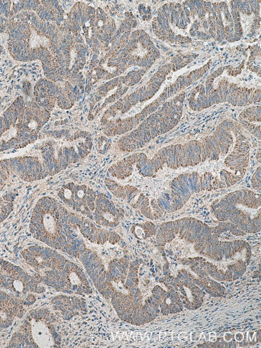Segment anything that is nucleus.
<instances>
[{"label": "nucleus", "mask_w": 261, "mask_h": 348, "mask_svg": "<svg viewBox=\"0 0 261 348\" xmlns=\"http://www.w3.org/2000/svg\"><path fill=\"white\" fill-rule=\"evenodd\" d=\"M235 339L238 342H241V341L244 340V335L241 332H238V333L235 334Z\"/></svg>", "instance_id": "ddd939ff"}, {"label": "nucleus", "mask_w": 261, "mask_h": 348, "mask_svg": "<svg viewBox=\"0 0 261 348\" xmlns=\"http://www.w3.org/2000/svg\"><path fill=\"white\" fill-rule=\"evenodd\" d=\"M56 318L47 309L33 311L25 318L21 331L31 347H57L61 344V336L53 322Z\"/></svg>", "instance_id": "f03ea898"}, {"label": "nucleus", "mask_w": 261, "mask_h": 348, "mask_svg": "<svg viewBox=\"0 0 261 348\" xmlns=\"http://www.w3.org/2000/svg\"><path fill=\"white\" fill-rule=\"evenodd\" d=\"M53 307L62 314L63 318L70 319L76 316L77 311L81 310V301L76 297L58 296L52 300Z\"/></svg>", "instance_id": "423d86ee"}, {"label": "nucleus", "mask_w": 261, "mask_h": 348, "mask_svg": "<svg viewBox=\"0 0 261 348\" xmlns=\"http://www.w3.org/2000/svg\"><path fill=\"white\" fill-rule=\"evenodd\" d=\"M210 342H215L216 340V335H209Z\"/></svg>", "instance_id": "dca6fc26"}, {"label": "nucleus", "mask_w": 261, "mask_h": 348, "mask_svg": "<svg viewBox=\"0 0 261 348\" xmlns=\"http://www.w3.org/2000/svg\"><path fill=\"white\" fill-rule=\"evenodd\" d=\"M36 297L34 295H32V294H30L25 300H23V305L29 307V306L32 305L36 301Z\"/></svg>", "instance_id": "1a4fd4ad"}, {"label": "nucleus", "mask_w": 261, "mask_h": 348, "mask_svg": "<svg viewBox=\"0 0 261 348\" xmlns=\"http://www.w3.org/2000/svg\"><path fill=\"white\" fill-rule=\"evenodd\" d=\"M3 203H4V200H3V199H1V198H0V205H1V204H2Z\"/></svg>", "instance_id": "6ab92c4d"}, {"label": "nucleus", "mask_w": 261, "mask_h": 348, "mask_svg": "<svg viewBox=\"0 0 261 348\" xmlns=\"http://www.w3.org/2000/svg\"><path fill=\"white\" fill-rule=\"evenodd\" d=\"M200 335L201 334L198 333V332H193L192 334V340L193 342H198V341H199V339H200Z\"/></svg>", "instance_id": "9b49d317"}, {"label": "nucleus", "mask_w": 261, "mask_h": 348, "mask_svg": "<svg viewBox=\"0 0 261 348\" xmlns=\"http://www.w3.org/2000/svg\"><path fill=\"white\" fill-rule=\"evenodd\" d=\"M165 336H167V334H165V332H161V333L159 334L160 339H163Z\"/></svg>", "instance_id": "a211bd4d"}, {"label": "nucleus", "mask_w": 261, "mask_h": 348, "mask_svg": "<svg viewBox=\"0 0 261 348\" xmlns=\"http://www.w3.org/2000/svg\"><path fill=\"white\" fill-rule=\"evenodd\" d=\"M30 230L36 239L67 252L68 240L64 235L60 205L52 198L39 200L32 213Z\"/></svg>", "instance_id": "f257e3e1"}, {"label": "nucleus", "mask_w": 261, "mask_h": 348, "mask_svg": "<svg viewBox=\"0 0 261 348\" xmlns=\"http://www.w3.org/2000/svg\"><path fill=\"white\" fill-rule=\"evenodd\" d=\"M254 335H255V332H254V331H251V332H248V339H253Z\"/></svg>", "instance_id": "f3484780"}, {"label": "nucleus", "mask_w": 261, "mask_h": 348, "mask_svg": "<svg viewBox=\"0 0 261 348\" xmlns=\"http://www.w3.org/2000/svg\"><path fill=\"white\" fill-rule=\"evenodd\" d=\"M224 340L226 341V342H230V341H231V339H232V335H231V333H230V332H227V333H225V335H224Z\"/></svg>", "instance_id": "2eb2a0df"}, {"label": "nucleus", "mask_w": 261, "mask_h": 348, "mask_svg": "<svg viewBox=\"0 0 261 348\" xmlns=\"http://www.w3.org/2000/svg\"><path fill=\"white\" fill-rule=\"evenodd\" d=\"M61 274L64 283V293L81 294V292L85 290L86 284L84 283V280H85V276L80 270L79 268L74 263H71L68 261L61 270Z\"/></svg>", "instance_id": "39448f33"}, {"label": "nucleus", "mask_w": 261, "mask_h": 348, "mask_svg": "<svg viewBox=\"0 0 261 348\" xmlns=\"http://www.w3.org/2000/svg\"><path fill=\"white\" fill-rule=\"evenodd\" d=\"M29 266L36 271L43 273L50 270H62L68 262L64 257L56 251L41 246H31L22 252Z\"/></svg>", "instance_id": "7ed1b4c3"}, {"label": "nucleus", "mask_w": 261, "mask_h": 348, "mask_svg": "<svg viewBox=\"0 0 261 348\" xmlns=\"http://www.w3.org/2000/svg\"><path fill=\"white\" fill-rule=\"evenodd\" d=\"M135 234L136 235H137V237H139V238H141V239L144 238V236H145V234H144V231H143V230L141 229V228H140V227H137V228H136Z\"/></svg>", "instance_id": "9d476101"}, {"label": "nucleus", "mask_w": 261, "mask_h": 348, "mask_svg": "<svg viewBox=\"0 0 261 348\" xmlns=\"http://www.w3.org/2000/svg\"><path fill=\"white\" fill-rule=\"evenodd\" d=\"M8 346L9 347H31L30 343L27 339V337L19 331L14 334Z\"/></svg>", "instance_id": "0eeeda50"}, {"label": "nucleus", "mask_w": 261, "mask_h": 348, "mask_svg": "<svg viewBox=\"0 0 261 348\" xmlns=\"http://www.w3.org/2000/svg\"><path fill=\"white\" fill-rule=\"evenodd\" d=\"M15 199V196L13 195L9 194L7 195V196H4V200H6L8 202H12Z\"/></svg>", "instance_id": "4468645a"}, {"label": "nucleus", "mask_w": 261, "mask_h": 348, "mask_svg": "<svg viewBox=\"0 0 261 348\" xmlns=\"http://www.w3.org/2000/svg\"><path fill=\"white\" fill-rule=\"evenodd\" d=\"M23 306V300L0 290V330L9 328L15 317L23 316L25 314Z\"/></svg>", "instance_id": "20e7f679"}, {"label": "nucleus", "mask_w": 261, "mask_h": 348, "mask_svg": "<svg viewBox=\"0 0 261 348\" xmlns=\"http://www.w3.org/2000/svg\"><path fill=\"white\" fill-rule=\"evenodd\" d=\"M13 209V203H8L6 205L0 207V222L4 221L9 216Z\"/></svg>", "instance_id": "6e6552de"}, {"label": "nucleus", "mask_w": 261, "mask_h": 348, "mask_svg": "<svg viewBox=\"0 0 261 348\" xmlns=\"http://www.w3.org/2000/svg\"><path fill=\"white\" fill-rule=\"evenodd\" d=\"M179 339L182 342H185L187 339V334L186 332H181L179 335Z\"/></svg>", "instance_id": "f8f14e48"}]
</instances>
